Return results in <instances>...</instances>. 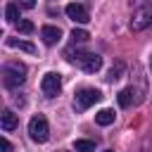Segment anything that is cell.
<instances>
[{
	"instance_id": "30bf717a",
	"label": "cell",
	"mask_w": 152,
	"mask_h": 152,
	"mask_svg": "<svg viewBox=\"0 0 152 152\" xmlns=\"http://www.w3.org/2000/svg\"><path fill=\"white\" fill-rule=\"evenodd\" d=\"M5 43H7V48H14V50H24V52H28V55H36V52H38V50H36V45H33V43H28V40L7 38Z\"/></svg>"
},
{
	"instance_id": "9c48e42d",
	"label": "cell",
	"mask_w": 152,
	"mask_h": 152,
	"mask_svg": "<svg viewBox=\"0 0 152 152\" xmlns=\"http://www.w3.org/2000/svg\"><path fill=\"white\" fill-rule=\"evenodd\" d=\"M40 36H43L45 45H55V43H59L62 31H59L57 26H43V28H40Z\"/></svg>"
},
{
	"instance_id": "2e32d148",
	"label": "cell",
	"mask_w": 152,
	"mask_h": 152,
	"mask_svg": "<svg viewBox=\"0 0 152 152\" xmlns=\"http://www.w3.org/2000/svg\"><path fill=\"white\" fill-rule=\"evenodd\" d=\"M90 36H88V31H83V28H74L71 31V40H74V45L76 43H86Z\"/></svg>"
},
{
	"instance_id": "e0dca14e",
	"label": "cell",
	"mask_w": 152,
	"mask_h": 152,
	"mask_svg": "<svg viewBox=\"0 0 152 152\" xmlns=\"http://www.w3.org/2000/svg\"><path fill=\"white\" fill-rule=\"evenodd\" d=\"M17 26H19V33H33V31H36L33 21H28V19H21V21H17Z\"/></svg>"
},
{
	"instance_id": "9a60e30c",
	"label": "cell",
	"mask_w": 152,
	"mask_h": 152,
	"mask_svg": "<svg viewBox=\"0 0 152 152\" xmlns=\"http://www.w3.org/2000/svg\"><path fill=\"white\" fill-rule=\"evenodd\" d=\"M76 152H95V140H76Z\"/></svg>"
},
{
	"instance_id": "7a4b0ae2",
	"label": "cell",
	"mask_w": 152,
	"mask_h": 152,
	"mask_svg": "<svg viewBox=\"0 0 152 152\" xmlns=\"http://www.w3.org/2000/svg\"><path fill=\"white\" fill-rule=\"evenodd\" d=\"M24 81H26V66H24L21 62H7V64L2 66V83H5L10 90L19 88Z\"/></svg>"
},
{
	"instance_id": "5bb4252c",
	"label": "cell",
	"mask_w": 152,
	"mask_h": 152,
	"mask_svg": "<svg viewBox=\"0 0 152 152\" xmlns=\"http://www.w3.org/2000/svg\"><path fill=\"white\" fill-rule=\"evenodd\" d=\"M121 74H124V62H114V64H112V69L107 71V76H104V78H107V81L112 83V81L121 78Z\"/></svg>"
},
{
	"instance_id": "ffe728a7",
	"label": "cell",
	"mask_w": 152,
	"mask_h": 152,
	"mask_svg": "<svg viewBox=\"0 0 152 152\" xmlns=\"http://www.w3.org/2000/svg\"><path fill=\"white\" fill-rule=\"evenodd\" d=\"M150 69H152V57H150Z\"/></svg>"
},
{
	"instance_id": "52a82bcc",
	"label": "cell",
	"mask_w": 152,
	"mask_h": 152,
	"mask_svg": "<svg viewBox=\"0 0 152 152\" xmlns=\"http://www.w3.org/2000/svg\"><path fill=\"white\" fill-rule=\"evenodd\" d=\"M66 17H69L71 21H76V24H88V21H90V14H88L86 5H81V2L66 5Z\"/></svg>"
},
{
	"instance_id": "d6986e66",
	"label": "cell",
	"mask_w": 152,
	"mask_h": 152,
	"mask_svg": "<svg viewBox=\"0 0 152 152\" xmlns=\"http://www.w3.org/2000/svg\"><path fill=\"white\" fill-rule=\"evenodd\" d=\"M19 5L26 7V10H31V7H36V0H19Z\"/></svg>"
},
{
	"instance_id": "5b68a950",
	"label": "cell",
	"mask_w": 152,
	"mask_h": 152,
	"mask_svg": "<svg viewBox=\"0 0 152 152\" xmlns=\"http://www.w3.org/2000/svg\"><path fill=\"white\" fill-rule=\"evenodd\" d=\"M40 90H43V95H48V97H57L59 90H62V76L55 74V71L45 74L43 81H40Z\"/></svg>"
},
{
	"instance_id": "44dd1931",
	"label": "cell",
	"mask_w": 152,
	"mask_h": 152,
	"mask_svg": "<svg viewBox=\"0 0 152 152\" xmlns=\"http://www.w3.org/2000/svg\"><path fill=\"white\" fill-rule=\"evenodd\" d=\"M107 152H112V150H107Z\"/></svg>"
},
{
	"instance_id": "277c9868",
	"label": "cell",
	"mask_w": 152,
	"mask_h": 152,
	"mask_svg": "<svg viewBox=\"0 0 152 152\" xmlns=\"http://www.w3.org/2000/svg\"><path fill=\"white\" fill-rule=\"evenodd\" d=\"M28 135H31L33 142H45V140L50 138V126H48V119H45L43 114L33 116V119L28 121Z\"/></svg>"
},
{
	"instance_id": "6da1fadb",
	"label": "cell",
	"mask_w": 152,
	"mask_h": 152,
	"mask_svg": "<svg viewBox=\"0 0 152 152\" xmlns=\"http://www.w3.org/2000/svg\"><path fill=\"white\" fill-rule=\"evenodd\" d=\"M64 55H66V59H69L71 64L81 66V69L88 71V74H95V71H100V66H102V57L95 55V52H86V50H66Z\"/></svg>"
},
{
	"instance_id": "ba28073f",
	"label": "cell",
	"mask_w": 152,
	"mask_h": 152,
	"mask_svg": "<svg viewBox=\"0 0 152 152\" xmlns=\"http://www.w3.org/2000/svg\"><path fill=\"white\" fill-rule=\"evenodd\" d=\"M0 126H2V131H5V133H12V131L19 126L17 114H14L12 109H5V112H2V116H0Z\"/></svg>"
},
{
	"instance_id": "8fae6325",
	"label": "cell",
	"mask_w": 152,
	"mask_h": 152,
	"mask_svg": "<svg viewBox=\"0 0 152 152\" xmlns=\"http://www.w3.org/2000/svg\"><path fill=\"white\" fill-rule=\"evenodd\" d=\"M116 100H119V107H131L133 102H135V90L133 88H124V90H119V95H116Z\"/></svg>"
},
{
	"instance_id": "7c38bea8",
	"label": "cell",
	"mask_w": 152,
	"mask_h": 152,
	"mask_svg": "<svg viewBox=\"0 0 152 152\" xmlns=\"http://www.w3.org/2000/svg\"><path fill=\"white\" fill-rule=\"evenodd\" d=\"M114 112L112 109H100L97 114H95V121L100 124V126H109V124H114Z\"/></svg>"
},
{
	"instance_id": "3957f363",
	"label": "cell",
	"mask_w": 152,
	"mask_h": 152,
	"mask_svg": "<svg viewBox=\"0 0 152 152\" xmlns=\"http://www.w3.org/2000/svg\"><path fill=\"white\" fill-rule=\"evenodd\" d=\"M100 97H102L100 90H95V88H81L76 93V97H74V109L76 112H86L88 107H93L95 102H100Z\"/></svg>"
},
{
	"instance_id": "ac0fdd59",
	"label": "cell",
	"mask_w": 152,
	"mask_h": 152,
	"mask_svg": "<svg viewBox=\"0 0 152 152\" xmlns=\"http://www.w3.org/2000/svg\"><path fill=\"white\" fill-rule=\"evenodd\" d=\"M0 147H2V152H12V142H10L7 138H2V140H0Z\"/></svg>"
},
{
	"instance_id": "8992f818",
	"label": "cell",
	"mask_w": 152,
	"mask_h": 152,
	"mask_svg": "<svg viewBox=\"0 0 152 152\" xmlns=\"http://www.w3.org/2000/svg\"><path fill=\"white\" fill-rule=\"evenodd\" d=\"M152 24V7H138L133 12V19H131V28L133 31H142Z\"/></svg>"
},
{
	"instance_id": "4fadbf2b",
	"label": "cell",
	"mask_w": 152,
	"mask_h": 152,
	"mask_svg": "<svg viewBox=\"0 0 152 152\" xmlns=\"http://www.w3.org/2000/svg\"><path fill=\"white\" fill-rule=\"evenodd\" d=\"M19 7H21V5H17V2H7V7H5V19H7L10 24L19 21Z\"/></svg>"
}]
</instances>
